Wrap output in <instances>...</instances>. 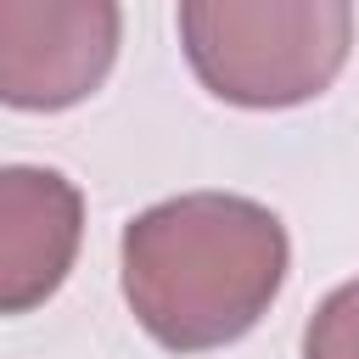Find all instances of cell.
I'll return each instance as SVG.
<instances>
[{"label": "cell", "instance_id": "cell-2", "mask_svg": "<svg viewBox=\"0 0 359 359\" xmlns=\"http://www.w3.org/2000/svg\"><path fill=\"white\" fill-rule=\"evenodd\" d=\"M180 45L219 101L303 107L348 67L353 0H180Z\"/></svg>", "mask_w": 359, "mask_h": 359}, {"label": "cell", "instance_id": "cell-5", "mask_svg": "<svg viewBox=\"0 0 359 359\" xmlns=\"http://www.w3.org/2000/svg\"><path fill=\"white\" fill-rule=\"evenodd\" d=\"M303 359H359V275L314 309L303 331Z\"/></svg>", "mask_w": 359, "mask_h": 359}, {"label": "cell", "instance_id": "cell-4", "mask_svg": "<svg viewBox=\"0 0 359 359\" xmlns=\"http://www.w3.org/2000/svg\"><path fill=\"white\" fill-rule=\"evenodd\" d=\"M84 241V196L39 163L0 168V314H28L67 280Z\"/></svg>", "mask_w": 359, "mask_h": 359}, {"label": "cell", "instance_id": "cell-1", "mask_svg": "<svg viewBox=\"0 0 359 359\" xmlns=\"http://www.w3.org/2000/svg\"><path fill=\"white\" fill-rule=\"evenodd\" d=\"M292 269L286 224L236 191H185L129 219L123 297L140 331L174 353L247 337Z\"/></svg>", "mask_w": 359, "mask_h": 359}, {"label": "cell", "instance_id": "cell-3", "mask_svg": "<svg viewBox=\"0 0 359 359\" xmlns=\"http://www.w3.org/2000/svg\"><path fill=\"white\" fill-rule=\"evenodd\" d=\"M123 39L118 0H0V107L67 112L90 101Z\"/></svg>", "mask_w": 359, "mask_h": 359}]
</instances>
